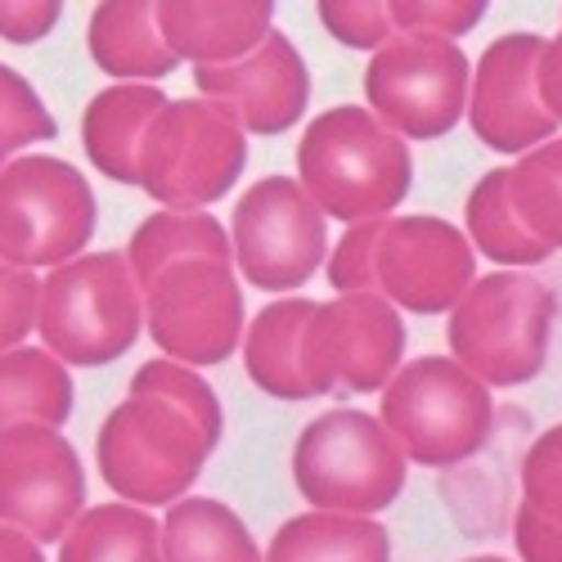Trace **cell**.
<instances>
[{
  "label": "cell",
  "mask_w": 562,
  "mask_h": 562,
  "mask_svg": "<svg viewBox=\"0 0 562 562\" xmlns=\"http://www.w3.org/2000/svg\"><path fill=\"white\" fill-rule=\"evenodd\" d=\"M463 562H508V558H495V553H477V558H463Z\"/></svg>",
  "instance_id": "f35d334b"
},
{
  "label": "cell",
  "mask_w": 562,
  "mask_h": 562,
  "mask_svg": "<svg viewBox=\"0 0 562 562\" xmlns=\"http://www.w3.org/2000/svg\"><path fill=\"white\" fill-rule=\"evenodd\" d=\"M59 135V122L50 117L45 100L36 95V86L0 64V171L14 162L19 149L27 145H41V139H55Z\"/></svg>",
  "instance_id": "f1b7e54d"
},
{
  "label": "cell",
  "mask_w": 562,
  "mask_h": 562,
  "mask_svg": "<svg viewBox=\"0 0 562 562\" xmlns=\"http://www.w3.org/2000/svg\"><path fill=\"white\" fill-rule=\"evenodd\" d=\"M544 36L536 32H504L495 36L468 86V126L495 154H531L549 145L558 122L544 113L536 90V64Z\"/></svg>",
  "instance_id": "9a60e30c"
},
{
  "label": "cell",
  "mask_w": 562,
  "mask_h": 562,
  "mask_svg": "<svg viewBox=\"0 0 562 562\" xmlns=\"http://www.w3.org/2000/svg\"><path fill=\"white\" fill-rule=\"evenodd\" d=\"M0 562H45V553L36 540H27L23 531L0 522Z\"/></svg>",
  "instance_id": "74e56055"
},
{
  "label": "cell",
  "mask_w": 562,
  "mask_h": 562,
  "mask_svg": "<svg viewBox=\"0 0 562 562\" xmlns=\"http://www.w3.org/2000/svg\"><path fill=\"white\" fill-rule=\"evenodd\" d=\"M508 194L513 212L536 234L544 248H562V139L522 154L508 167Z\"/></svg>",
  "instance_id": "4316f807"
},
{
  "label": "cell",
  "mask_w": 562,
  "mask_h": 562,
  "mask_svg": "<svg viewBox=\"0 0 562 562\" xmlns=\"http://www.w3.org/2000/svg\"><path fill=\"white\" fill-rule=\"evenodd\" d=\"M463 225H468L473 252H482L486 261H499V270H522L553 257V248H544L522 225V216L513 212L508 167H495L473 184V194L463 203Z\"/></svg>",
  "instance_id": "d4e9b609"
},
{
  "label": "cell",
  "mask_w": 562,
  "mask_h": 562,
  "mask_svg": "<svg viewBox=\"0 0 562 562\" xmlns=\"http://www.w3.org/2000/svg\"><path fill=\"white\" fill-rule=\"evenodd\" d=\"M167 50L194 68H225L248 59L274 32L270 0H162L154 5Z\"/></svg>",
  "instance_id": "e0dca14e"
},
{
  "label": "cell",
  "mask_w": 562,
  "mask_h": 562,
  "mask_svg": "<svg viewBox=\"0 0 562 562\" xmlns=\"http://www.w3.org/2000/svg\"><path fill=\"white\" fill-rule=\"evenodd\" d=\"M59 544V562H162V527L135 504L86 508Z\"/></svg>",
  "instance_id": "484cf974"
},
{
  "label": "cell",
  "mask_w": 562,
  "mask_h": 562,
  "mask_svg": "<svg viewBox=\"0 0 562 562\" xmlns=\"http://www.w3.org/2000/svg\"><path fill=\"white\" fill-rule=\"evenodd\" d=\"M86 45H90V59L117 81L154 86L176 68V55L167 50V41L158 32V14L145 0H109V5H100L90 14Z\"/></svg>",
  "instance_id": "ffe728a7"
},
{
  "label": "cell",
  "mask_w": 562,
  "mask_h": 562,
  "mask_svg": "<svg viewBox=\"0 0 562 562\" xmlns=\"http://www.w3.org/2000/svg\"><path fill=\"white\" fill-rule=\"evenodd\" d=\"M536 90H540V104L553 122H562V36H549L540 64H536Z\"/></svg>",
  "instance_id": "8d00e7d4"
},
{
  "label": "cell",
  "mask_w": 562,
  "mask_h": 562,
  "mask_svg": "<svg viewBox=\"0 0 562 562\" xmlns=\"http://www.w3.org/2000/svg\"><path fill=\"white\" fill-rule=\"evenodd\" d=\"M379 424L396 437L401 454L428 468L473 459L495 428L491 387L450 356H424L396 369L383 387Z\"/></svg>",
  "instance_id": "5b68a950"
},
{
  "label": "cell",
  "mask_w": 562,
  "mask_h": 562,
  "mask_svg": "<svg viewBox=\"0 0 562 562\" xmlns=\"http://www.w3.org/2000/svg\"><path fill=\"white\" fill-rule=\"evenodd\" d=\"M405 454L396 437L364 409H329L311 418L293 446V482L315 513L369 518L405 491Z\"/></svg>",
  "instance_id": "8992f818"
},
{
  "label": "cell",
  "mask_w": 562,
  "mask_h": 562,
  "mask_svg": "<svg viewBox=\"0 0 562 562\" xmlns=\"http://www.w3.org/2000/svg\"><path fill=\"white\" fill-rule=\"evenodd\" d=\"M167 109L162 86L122 81L100 90L81 113V145L109 180L135 184L139 180V145H145L149 122Z\"/></svg>",
  "instance_id": "ac0fdd59"
},
{
  "label": "cell",
  "mask_w": 562,
  "mask_h": 562,
  "mask_svg": "<svg viewBox=\"0 0 562 562\" xmlns=\"http://www.w3.org/2000/svg\"><path fill=\"white\" fill-rule=\"evenodd\" d=\"M513 540H518L522 562H562V531L540 522L527 504L513 508Z\"/></svg>",
  "instance_id": "d590c367"
},
{
  "label": "cell",
  "mask_w": 562,
  "mask_h": 562,
  "mask_svg": "<svg viewBox=\"0 0 562 562\" xmlns=\"http://www.w3.org/2000/svg\"><path fill=\"white\" fill-rule=\"evenodd\" d=\"M59 0H0V36L14 45H32L59 23Z\"/></svg>",
  "instance_id": "e575fe53"
},
{
  "label": "cell",
  "mask_w": 562,
  "mask_h": 562,
  "mask_svg": "<svg viewBox=\"0 0 562 562\" xmlns=\"http://www.w3.org/2000/svg\"><path fill=\"white\" fill-rule=\"evenodd\" d=\"M401 356H405L401 311L379 293L334 297L315 306L302 338V369L315 396L383 392L396 379Z\"/></svg>",
  "instance_id": "7c38bea8"
},
{
  "label": "cell",
  "mask_w": 562,
  "mask_h": 562,
  "mask_svg": "<svg viewBox=\"0 0 562 562\" xmlns=\"http://www.w3.org/2000/svg\"><path fill=\"white\" fill-rule=\"evenodd\" d=\"M199 100L225 109L244 135H279L302 122L311 104V77L297 45L284 32H270L257 50L225 68H194Z\"/></svg>",
  "instance_id": "2e32d148"
},
{
  "label": "cell",
  "mask_w": 562,
  "mask_h": 562,
  "mask_svg": "<svg viewBox=\"0 0 562 562\" xmlns=\"http://www.w3.org/2000/svg\"><path fill=\"white\" fill-rule=\"evenodd\" d=\"M100 473L104 482L135 508H171L184 499L212 454V441L184 409L167 396L131 392L104 418L100 441Z\"/></svg>",
  "instance_id": "277c9868"
},
{
  "label": "cell",
  "mask_w": 562,
  "mask_h": 562,
  "mask_svg": "<svg viewBox=\"0 0 562 562\" xmlns=\"http://www.w3.org/2000/svg\"><path fill=\"white\" fill-rule=\"evenodd\" d=\"M36 306H41L36 274L0 261V356L23 347V338L36 329Z\"/></svg>",
  "instance_id": "836d02e7"
},
{
  "label": "cell",
  "mask_w": 562,
  "mask_h": 562,
  "mask_svg": "<svg viewBox=\"0 0 562 562\" xmlns=\"http://www.w3.org/2000/svg\"><path fill=\"white\" fill-rule=\"evenodd\" d=\"M522 504L562 531V424L540 432L522 454Z\"/></svg>",
  "instance_id": "4dcf8cb0"
},
{
  "label": "cell",
  "mask_w": 562,
  "mask_h": 562,
  "mask_svg": "<svg viewBox=\"0 0 562 562\" xmlns=\"http://www.w3.org/2000/svg\"><path fill=\"white\" fill-rule=\"evenodd\" d=\"M379 297L392 306L441 315L477 279V252L468 234L441 216H387V229L373 252Z\"/></svg>",
  "instance_id": "5bb4252c"
},
{
  "label": "cell",
  "mask_w": 562,
  "mask_h": 562,
  "mask_svg": "<svg viewBox=\"0 0 562 562\" xmlns=\"http://www.w3.org/2000/svg\"><path fill=\"white\" fill-rule=\"evenodd\" d=\"M248 162V135L207 100H167L139 145V190L167 212L221 203Z\"/></svg>",
  "instance_id": "52a82bcc"
},
{
  "label": "cell",
  "mask_w": 562,
  "mask_h": 562,
  "mask_svg": "<svg viewBox=\"0 0 562 562\" xmlns=\"http://www.w3.org/2000/svg\"><path fill=\"white\" fill-rule=\"evenodd\" d=\"M145 329V293L126 252H90L41 279L36 334L59 364L90 369L126 356Z\"/></svg>",
  "instance_id": "3957f363"
},
{
  "label": "cell",
  "mask_w": 562,
  "mask_h": 562,
  "mask_svg": "<svg viewBox=\"0 0 562 562\" xmlns=\"http://www.w3.org/2000/svg\"><path fill=\"white\" fill-rule=\"evenodd\" d=\"M558 297L531 270L473 279L450 311V360L486 387L531 383L549 360Z\"/></svg>",
  "instance_id": "7a4b0ae2"
},
{
  "label": "cell",
  "mask_w": 562,
  "mask_h": 562,
  "mask_svg": "<svg viewBox=\"0 0 562 562\" xmlns=\"http://www.w3.org/2000/svg\"><path fill=\"white\" fill-rule=\"evenodd\" d=\"M558 36H562V32H558Z\"/></svg>",
  "instance_id": "ab89813d"
},
{
  "label": "cell",
  "mask_w": 562,
  "mask_h": 562,
  "mask_svg": "<svg viewBox=\"0 0 562 562\" xmlns=\"http://www.w3.org/2000/svg\"><path fill=\"white\" fill-rule=\"evenodd\" d=\"M486 0H392L387 19L396 36H428L459 41L486 19Z\"/></svg>",
  "instance_id": "f546056e"
},
{
  "label": "cell",
  "mask_w": 562,
  "mask_h": 562,
  "mask_svg": "<svg viewBox=\"0 0 562 562\" xmlns=\"http://www.w3.org/2000/svg\"><path fill=\"white\" fill-rule=\"evenodd\" d=\"M100 221L86 176L50 154H23L0 171V261L19 270L68 266Z\"/></svg>",
  "instance_id": "ba28073f"
},
{
  "label": "cell",
  "mask_w": 562,
  "mask_h": 562,
  "mask_svg": "<svg viewBox=\"0 0 562 562\" xmlns=\"http://www.w3.org/2000/svg\"><path fill=\"white\" fill-rule=\"evenodd\" d=\"M162 562H261V549L229 504L184 495L162 518Z\"/></svg>",
  "instance_id": "cb8c5ba5"
},
{
  "label": "cell",
  "mask_w": 562,
  "mask_h": 562,
  "mask_svg": "<svg viewBox=\"0 0 562 562\" xmlns=\"http://www.w3.org/2000/svg\"><path fill=\"white\" fill-rule=\"evenodd\" d=\"M315 315L306 297H279L252 315L244 329V369L248 379L274 401H311L315 387L302 369V338Z\"/></svg>",
  "instance_id": "d6986e66"
},
{
  "label": "cell",
  "mask_w": 562,
  "mask_h": 562,
  "mask_svg": "<svg viewBox=\"0 0 562 562\" xmlns=\"http://www.w3.org/2000/svg\"><path fill=\"white\" fill-rule=\"evenodd\" d=\"M145 329L162 360L221 364L244 342V293L221 261H180L145 289Z\"/></svg>",
  "instance_id": "8fae6325"
},
{
  "label": "cell",
  "mask_w": 562,
  "mask_h": 562,
  "mask_svg": "<svg viewBox=\"0 0 562 562\" xmlns=\"http://www.w3.org/2000/svg\"><path fill=\"white\" fill-rule=\"evenodd\" d=\"M229 248L252 289L293 293L329 261V225L297 180L266 176L234 203Z\"/></svg>",
  "instance_id": "9c48e42d"
},
{
  "label": "cell",
  "mask_w": 562,
  "mask_h": 562,
  "mask_svg": "<svg viewBox=\"0 0 562 562\" xmlns=\"http://www.w3.org/2000/svg\"><path fill=\"white\" fill-rule=\"evenodd\" d=\"M319 23L334 41H342L347 50H383L396 36L387 5L379 0H319Z\"/></svg>",
  "instance_id": "d6a6232c"
},
{
  "label": "cell",
  "mask_w": 562,
  "mask_h": 562,
  "mask_svg": "<svg viewBox=\"0 0 562 562\" xmlns=\"http://www.w3.org/2000/svg\"><path fill=\"white\" fill-rule=\"evenodd\" d=\"M383 229H387V216L360 221V225H351L342 239L334 244V252H329V284H334L342 297L379 293V279H373V252H379Z\"/></svg>",
  "instance_id": "1f68e13d"
},
{
  "label": "cell",
  "mask_w": 562,
  "mask_h": 562,
  "mask_svg": "<svg viewBox=\"0 0 562 562\" xmlns=\"http://www.w3.org/2000/svg\"><path fill=\"white\" fill-rule=\"evenodd\" d=\"M392 540L387 527L373 518L347 513H302L289 518L266 544L261 562H387Z\"/></svg>",
  "instance_id": "603a6c76"
},
{
  "label": "cell",
  "mask_w": 562,
  "mask_h": 562,
  "mask_svg": "<svg viewBox=\"0 0 562 562\" xmlns=\"http://www.w3.org/2000/svg\"><path fill=\"white\" fill-rule=\"evenodd\" d=\"M131 392H154V396H167L176 409H184L203 428V437L212 441V450L221 446V432H225V414H221V401L216 392L207 387V379L190 364H176V360H145L135 373H131Z\"/></svg>",
  "instance_id": "83f0119b"
},
{
  "label": "cell",
  "mask_w": 562,
  "mask_h": 562,
  "mask_svg": "<svg viewBox=\"0 0 562 562\" xmlns=\"http://www.w3.org/2000/svg\"><path fill=\"white\" fill-rule=\"evenodd\" d=\"M409 145L360 104L319 113L297 145V184L334 221H379L409 194Z\"/></svg>",
  "instance_id": "6da1fadb"
},
{
  "label": "cell",
  "mask_w": 562,
  "mask_h": 562,
  "mask_svg": "<svg viewBox=\"0 0 562 562\" xmlns=\"http://www.w3.org/2000/svg\"><path fill=\"white\" fill-rule=\"evenodd\" d=\"M473 68L454 41L392 36L364 68L369 113L401 139H437L468 113Z\"/></svg>",
  "instance_id": "30bf717a"
},
{
  "label": "cell",
  "mask_w": 562,
  "mask_h": 562,
  "mask_svg": "<svg viewBox=\"0 0 562 562\" xmlns=\"http://www.w3.org/2000/svg\"><path fill=\"white\" fill-rule=\"evenodd\" d=\"M86 513V473L55 428L0 432V522L36 544H59Z\"/></svg>",
  "instance_id": "4fadbf2b"
},
{
  "label": "cell",
  "mask_w": 562,
  "mask_h": 562,
  "mask_svg": "<svg viewBox=\"0 0 562 562\" xmlns=\"http://www.w3.org/2000/svg\"><path fill=\"white\" fill-rule=\"evenodd\" d=\"M72 414V373L45 347H14L0 356V432L64 428Z\"/></svg>",
  "instance_id": "7402d4cb"
},
{
  "label": "cell",
  "mask_w": 562,
  "mask_h": 562,
  "mask_svg": "<svg viewBox=\"0 0 562 562\" xmlns=\"http://www.w3.org/2000/svg\"><path fill=\"white\" fill-rule=\"evenodd\" d=\"M180 261L229 266L234 248H229L225 225L207 212H154L139 221V229L126 244V266H131V279L139 284V293H145L162 270H171Z\"/></svg>",
  "instance_id": "44dd1931"
}]
</instances>
